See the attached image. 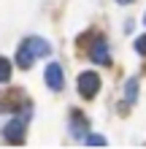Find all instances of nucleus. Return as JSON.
<instances>
[{
	"label": "nucleus",
	"mask_w": 146,
	"mask_h": 149,
	"mask_svg": "<svg viewBox=\"0 0 146 149\" xmlns=\"http://www.w3.org/2000/svg\"><path fill=\"white\" fill-rule=\"evenodd\" d=\"M46 54H51V46L44 38H24L19 43V49H16L14 63L19 65V68H30L38 57H46Z\"/></svg>",
	"instance_id": "f257e3e1"
},
{
	"label": "nucleus",
	"mask_w": 146,
	"mask_h": 149,
	"mask_svg": "<svg viewBox=\"0 0 146 149\" xmlns=\"http://www.w3.org/2000/svg\"><path fill=\"white\" fill-rule=\"evenodd\" d=\"M76 90H79V95H81V98L92 100V98H95V95L100 92V76H98L95 71H84V73H79Z\"/></svg>",
	"instance_id": "f03ea898"
},
{
	"label": "nucleus",
	"mask_w": 146,
	"mask_h": 149,
	"mask_svg": "<svg viewBox=\"0 0 146 149\" xmlns=\"http://www.w3.org/2000/svg\"><path fill=\"white\" fill-rule=\"evenodd\" d=\"M3 136H6V141H11V144H22L24 141V117L8 119L6 127H3Z\"/></svg>",
	"instance_id": "7ed1b4c3"
},
{
	"label": "nucleus",
	"mask_w": 146,
	"mask_h": 149,
	"mask_svg": "<svg viewBox=\"0 0 146 149\" xmlns=\"http://www.w3.org/2000/svg\"><path fill=\"white\" fill-rule=\"evenodd\" d=\"M89 60L92 63H98V65H108L111 63V49H108V43L98 38V41H92V46H89Z\"/></svg>",
	"instance_id": "20e7f679"
},
{
	"label": "nucleus",
	"mask_w": 146,
	"mask_h": 149,
	"mask_svg": "<svg viewBox=\"0 0 146 149\" xmlns=\"http://www.w3.org/2000/svg\"><path fill=\"white\" fill-rule=\"evenodd\" d=\"M46 84H49V90H62L65 87V73H62V68H60L57 63H49L46 68Z\"/></svg>",
	"instance_id": "39448f33"
},
{
	"label": "nucleus",
	"mask_w": 146,
	"mask_h": 149,
	"mask_svg": "<svg viewBox=\"0 0 146 149\" xmlns=\"http://www.w3.org/2000/svg\"><path fill=\"white\" fill-rule=\"evenodd\" d=\"M135 95H138V79H130V81L125 84V103H135Z\"/></svg>",
	"instance_id": "423d86ee"
},
{
	"label": "nucleus",
	"mask_w": 146,
	"mask_h": 149,
	"mask_svg": "<svg viewBox=\"0 0 146 149\" xmlns=\"http://www.w3.org/2000/svg\"><path fill=\"white\" fill-rule=\"evenodd\" d=\"M8 79H11V63L6 57H0V84H6Z\"/></svg>",
	"instance_id": "0eeeda50"
},
{
	"label": "nucleus",
	"mask_w": 146,
	"mask_h": 149,
	"mask_svg": "<svg viewBox=\"0 0 146 149\" xmlns=\"http://www.w3.org/2000/svg\"><path fill=\"white\" fill-rule=\"evenodd\" d=\"M135 52L146 57V36H138V38H135Z\"/></svg>",
	"instance_id": "6e6552de"
},
{
	"label": "nucleus",
	"mask_w": 146,
	"mask_h": 149,
	"mask_svg": "<svg viewBox=\"0 0 146 149\" xmlns=\"http://www.w3.org/2000/svg\"><path fill=\"white\" fill-rule=\"evenodd\" d=\"M87 144H106V136H98V133H92L87 138Z\"/></svg>",
	"instance_id": "1a4fd4ad"
},
{
	"label": "nucleus",
	"mask_w": 146,
	"mask_h": 149,
	"mask_svg": "<svg viewBox=\"0 0 146 149\" xmlns=\"http://www.w3.org/2000/svg\"><path fill=\"white\" fill-rule=\"evenodd\" d=\"M116 3H125V6H127V3H133V0H116Z\"/></svg>",
	"instance_id": "9d476101"
},
{
	"label": "nucleus",
	"mask_w": 146,
	"mask_h": 149,
	"mask_svg": "<svg viewBox=\"0 0 146 149\" xmlns=\"http://www.w3.org/2000/svg\"><path fill=\"white\" fill-rule=\"evenodd\" d=\"M143 22H146V19H143Z\"/></svg>",
	"instance_id": "9b49d317"
}]
</instances>
